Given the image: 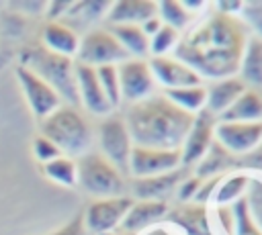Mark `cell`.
<instances>
[{
  "mask_svg": "<svg viewBox=\"0 0 262 235\" xmlns=\"http://www.w3.org/2000/svg\"><path fill=\"white\" fill-rule=\"evenodd\" d=\"M248 39V29L237 16L215 10L196 29L178 39L174 57L196 72L199 78H233L239 72Z\"/></svg>",
  "mask_w": 262,
  "mask_h": 235,
  "instance_id": "obj_1",
  "label": "cell"
},
{
  "mask_svg": "<svg viewBox=\"0 0 262 235\" xmlns=\"http://www.w3.org/2000/svg\"><path fill=\"white\" fill-rule=\"evenodd\" d=\"M194 114L180 110L164 94L147 96L127 108L125 125L133 145L151 149H180Z\"/></svg>",
  "mask_w": 262,
  "mask_h": 235,
  "instance_id": "obj_2",
  "label": "cell"
},
{
  "mask_svg": "<svg viewBox=\"0 0 262 235\" xmlns=\"http://www.w3.org/2000/svg\"><path fill=\"white\" fill-rule=\"evenodd\" d=\"M41 135L47 137L61 155L82 157L92 145V129L74 106H59L41 121Z\"/></svg>",
  "mask_w": 262,
  "mask_h": 235,
  "instance_id": "obj_3",
  "label": "cell"
},
{
  "mask_svg": "<svg viewBox=\"0 0 262 235\" xmlns=\"http://www.w3.org/2000/svg\"><path fill=\"white\" fill-rule=\"evenodd\" d=\"M23 65L35 72L43 82H47L61 100L78 104L74 61L70 57L51 53L45 47H29L23 51Z\"/></svg>",
  "mask_w": 262,
  "mask_h": 235,
  "instance_id": "obj_4",
  "label": "cell"
},
{
  "mask_svg": "<svg viewBox=\"0 0 262 235\" xmlns=\"http://www.w3.org/2000/svg\"><path fill=\"white\" fill-rule=\"evenodd\" d=\"M78 170V186H82L88 194L96 198H113L123 196V176L121 172L100 153H86L76 161Z\"/></svg>",
  "mask_w": 262,
  "mask_h": 235,
  "instance_id": "obj_5",
  "label": "cell"
},
{
  "mask_svg": "<svg viewBox=\"0 0 262 235\" xmlns=\"http://www.w3.org/2000/svg\"><path fill=\"white\" fill-rule=\"evenodd\" d=\"M78 61L90 67H100V65H119L121 61L129 59L125 49L119 45V41L113 37L108 29H94L88 31L78 45L76 53Z\"/></svg>",
  "mask_w": 262,
  "mask_h": 235,
  "instance_id": "obj_6",
  "label": "cell"
},
{
  "mask_svg": "<svg viewBox=\"0 0 262 235\" xmlns=\"http://www.w3.org/2000/svg\"><path fill=\"white\" fill-rule=\"evenodd\" d=\"M98 143L100 155L106 157L119 172H125L129 166V155L133 149V141L129 137L125 119L119 114H108L98 127Z\"/></svg>",
  "mask_w": 262,
  "mask_h": 235,
  "instance_id": "obj_7",
  "label": "cell"
},
{
  "mask_svg": "<svg viewBox=\"0 0 262 235\" xmlns=\"http://www.w3.org/2000/svg\"><path fill=\"white\" fill-rule=\"evenodd\" d=\"M131 196H113V198H98L88 204L84 219V229L92 235H104L119 229L121 221L125 219L127 210L131 208Z\"/></svg>",
  "mask_w": 262,
  "mask_h": 235,
  "instance_id": "obj_8",
  "label": "cell"
},
{
  "mask_svg": "<svg viewBox=\"0 0 262 235\" xmlns=\"http://www.w3.org/2000/svg\"><path fill=\"white\" fill-rule=\"evenodd\" d=\"M182 166L180 149H151L133 145L127 172L133 178H154L174 172Z\"/></svg>",
  "mask_w": 262,
  "mask_h": 235,
  "instance_id": "obj_9",
  "label": "cell"
},
{
  "mask_svg": "<svg viewBox=\"0 0 262 235\" xmlns=\"http://www.w3.org/2000/svg\"><path fill=\"white\" fill-rule=\"evenodd\" d=\"M16 80L20 84V90H23L27 104L35 119L43 121L45 116H49L53 110H57L61 106L59 94L47 82H43L35 72L25 67L23 63L16 65Z\"/></svg>",
  "mask_w": 262,
  "mask_h": 235,
  "instance_id": "obj_10",
  "label": "cell"
},
{
  "mask_svg": "<svg viewBox=\"0 0 262 235\" xmlns=\"http://www.w3.org/2000/svg\"><path fill=\"white\" fill-rule=\"evenodd\" d=\"M215 143L227 153H248L262 143V121L256 123H225L217 121Z\"/></svg>",
  "mask_w": 262,
  "mask_h": 235,
  "instance_id": "obj_11",
  "label": "cell"
},
{
  "mask_svg": "<svg viewBox=\"0 0 262 235\" xmlns=\"http://www.w3.org/2000/svg\"><path fill=\"white\" fill-rule=\"evenodd\" d=\"M117 76H119V90H121V100L127 102H139L147 96H151L154 90V76L145 59H125L117 65Z\"/></svg>",
  "mask_w": 262,
  "mask_h": 235,
  "instance_id": "obj_12",
  "label": "cell"
},
{
  "mask_svg": "<svg viewBox=\"0 0 262 235\" xmlns=\"http://www.w3.org/2000/svg\"><path fill=\"white\" fill-rule=\"evenodd\" d=\"M217 116L211 114L209 110H201L194 114V121L190 125V131L180 147V159L182 166H190L196 163L205 157V153L209 151L211 143H213V129H215V121Z\"/></svg>",
  "mask_w": 262,
  "mask_h": 235,
  "instance_id": "obj_13",
  "label": "cell"
},
{
  "mask_svg": "<svg viewBox=\"0 0 262 235\" xmlns=\"http://www.w3.org/2000/svg\"><path fill=\"white\" fill-rule=\"evenodd\" d=\"M151 76L156 82L164 86V90H174V88H188V86H199L201 78L196 72H192L186 63H182L176 57H151L147 61Z\"/></svg>",
  "mask_w": 262,
  "mask_h": 235,
  "instance_id": "obj_14",
  "label": "cell"
},
{
  "mask_svg": "<svg viewBox=\"0 0 262 235\" xmlns=\"http://www.w3.org/2000/svg\"><path fill=\"white\" fill-rule=\"evenodd\" d=\"M74 76H76V90H78V102H82L86 106V110H90L92 114L104 116L113 110V106L108 104L100 82L96 78V69L84 63H74Z\"/></svg>",
  "mask_w": 262,
  "mask_h": 235,
  "instance_id": "obj_15",
  "label": "cell"
},
{
  "mask_svg": "<svg viewBox=\"0 0 262 235\" xmlns=\"http://www.w3.org/2000/svg\"><path fill=\"white\" fill-rule=\"evenodd\" d=\"M168 210L170 208L164 200H133V204L127 210L125 219L121 221L119 229L139 235V231H145V229L154 227L156 223L164 221Z\"/></svg>",
  "mask_w": 262,
  "mask_h": 235,
  "instance_id": "obj_16",
  "label": "cell"
},
{
  "mask_svg": "<svg viewBox=\"0 0 262 235\" xmlns=\"http://www.w3.org/2000/svg\"><path fill=\"white\" fill-rule=\"evenodd\" d=\"M106 20L113 25H137L141 27L145 20L158 16L154 0H119L111 2L106 10Z\"/></svg>",
  "mask_w": 262,
  "mask_h": 235,
  "instance_id": "obj_17",
  "label": "cell"
},
{
  "mask_svg": "<svg viewBox=\"0 0 262 235\" xmlns=\"http://www.w3.org/2000/svg\"><path fill=\"white\" fill-rule=\"evenodd\" d=\"M207 90V98H205V110H209L211 114L219 116L223 114L237 98L239 94L246 92V84L239 78H223V80H215Z\"/></svg>",
  "mask_w": 262,
  "mask_h": 235,
  "instance_id": "obj_18",
  "label": "cell"
},
{
  "mask_svg": "<svg viewBox=\"0 0 262 235\" xmlns=\"http://www.w3.org/2000/svg\"><path fill=\"white\" fill-rule=\"evenodd\" d=\"M166 217L184 235H213L211 227H209L207 208L201 202L182 204V206H178L174 210H168Z\"/></svg>",
  "mask_w": 262,
  "mask_h": 235,
  "instance_id": "obj_19",
  "label": "cell"
},
{
  "mask_svg": "<svg viewBox=\"0 0 262 235\" xmlns=\"http://www.w3.org/2000/svg\"><path fill=\"white\" fill-rule=\"evenodd\" d=\"M78 45H80V37L76 35V31L72 27H68L66 22H57V20H49L43 27V47L51 53L63 55V57H74L78 53Z\"/></svg>",
  "mask_w": 262,
  "mask_h": 235,
  "instance_id": "obj_20",
  "label": "cell"
},
{
  "mask_svg": "<svg viewBox=\"0 0 262 235\" xmlns=\"http://www.w3.org/2000/svg\"><path fill=\"white\" fill-rule=\"evenodd\" d=\"M180 182H182V172L178 168L174 172L154 176V178H133L131 192L137 200H162Z\"/></svg>",
  "mask_w": 262,
  "mask_h": 235,
  "instance_id": "obj_21",
  "label": "cell"
},
{
  "mask_svg": "<svg viewBox=\"0 0 262 235\" xmlns=\"http://www.w3.org/2000/svg\"><path fill=\"white\" fill-rule=\"evenodd\" d=\"M219 121H225V123L262 121V96L256 90H246L223 114H219Z\"/></svg>",
  "mask_w": 262,
  "mask_h": 235,
  "instance_id": "obj_22",
  "label": "cell"
},
{
  "mask_svg": "<svg viewBox=\"0 0 262 235\" xmlns=\"http://www.w3.org/2000/svg\"><path fill=\"white\" fill-rule=\"evenodd\" d=\"M131 59H143L149 53V39L137 25H113L108 29Z\"/></svg>",
  "mask_w": 262,
  "mask_h": 235,
  "instance_id": "obj_23",
  "label": "cell"
},
{
  "mask_svg": "<svg viewBox=\"0 0 262 235\" xmlns=\"http://www.w3.org/2000/svg\"><path fill=\"white\" fill-rule=\"evenodd\" d=\"M239 74L242 82L252 84V86H262V39L260 37H250L242 55L239 63Z\"/></svg>",
  "mask_w": 262,
  "mask_h": 235,
  "instance_id": "obj_24",
  "label": "cell"
},
{
  "mask_svg": "<svg viewBox=\"0 0 262 235\" xmlns=\"http://www.w3.org/2000/svg\"><path fill=\"white\" fill-rule=\"evenodd\" d=\"M164 96L174 102L180 110L188 112V114H196L205 108V98H207V90L203 84L199 86H188V88H174V90H164Z\"/></svg>",
  "mask_w": 262,
  "mask_h": 235,
  "instance_id": "obj_25",
  "label": "cell"
},
{
  "mask_svg": "<svg viewBox=\"0 0 262 235\" xmlns=\"http://www.w3.org/2000/svg\"><path fill=\"white\" fill-rule=\"evenodd\" d=\"M41 170H43L45 178L55 182V184H61V186H68V188L78 184V170H76V161L72 157L59 155V157L43 163Z\"/></svg>",
  "mask_w": 262,
  "mask_h": 235,
  "instance_id": "obj_26",
  "label": "cell"
},
{
  "mask_svg": "<svg viewBox=\"0 0 262 235\" xmlns=\"http://www.w3.org/2000/svg\"><path fill=\"white\" fill-rule=\"evenodd\" d=\"M248 174H231L223 180H219V188L215 192V202L217 206H229L235 200H239L246 194L248 188Z\"/></svg>",
  "mask_w": 262,
  "mask_h": 235,
  "instance_id": "obj_27",
  "label": "cell"
},
{
  "mask_svg": "<svg viewBox=\"0 0 262 235\" xmlns=\"http://www.w3.org/2000/svg\"><path fill=\"white\" fill-rule=\"evenodd\" d=\"M156 10H158L160 22L168 25L176 31L184 29L190 20V12H186L178 0H160V2H156Z\"/></svg>",
  "mask_w": 262,
  "mask_h": 235,
  "instance_id": "obj_28",
  "label": "cell"
},
{
  "mask_svg": "<svg viewBox=\"0 0 262 235\" xmlns=\"http://www.w3.org/2000/svg\"><path fill=\"white\" fill-rule=\"evenodd\" d=\"M244 200L254 225L262 231V176H250Z\"/></svg>",
  "mask_w": 262,
  "mask_h": 235,
  "instance_id": "obj_29",
  "label": "cell"
},
{
  "mask_svg": "<svg viewBox=\"0 0 262 235\" xmlns=\"http://www.w3.org/2000/svg\"><path fill=\"white\" fill-rule=\"evenodd\" d=\"M229 208H231V219H233L231 235H262V231L254 225V221L248 213L244 196L239 200H235L233 204H229Z\"/></svg>",
  "mask_w": 262,
  "mask_h": 235,
  "instance_id": "obj_30",
  "label": "cell"
},
{
  "mask_svg": "<svg viewBox=\"0 0 262 235\" xmlns=\"http://www.w3.org/2000/svg\"><path fill=\"white\" fill-rule=\"evenodd\" d=\"M96 78L100 82V88L108 100V104L115 108L121 102V90H119V76H117V65H100L94 67Z\"/></svg>",
  "mask_w": 262,
  "mask_h": 235,
  "instance_id": "obj_31",
  "label": "cell"
},
{
  "mask_svg": "<svg viewBox=\"0 0 262 235\" xmlns=\"http://www.w3.org/2000/svg\"><path fill=\"white\" fill-rule=\"evenodd\" d=\"M178 39L180 37H178L176 29H172L168 25H162L158 29V33L149 37V53H151V57H164L168 51H172L176 47Z\"/></svg>",
  "mask_w": 262,
  "mask_h": 235,
  "instance_id": "obj_32",
  "label": "cell"
},
{
  "mask_svg": "<svg viewBox=\"0 0 262 235\" xmlns=\"http://www.w3.org/2000/svg\"><path fill=\"white\" fill-rule=\"evenodd\" d=\"M33 155H35L41 163H47V161H51V159L59 157L61 153H59V149H57V147H55L47 137L37 135V137L33 139Z\"/></svg>",
  "mask_w": 262,
  "mask_h": 235,
  "instance_id": "obj_33",
  "label": "cell"
},
{
  "mask_svg": "<svg viewBox=\"0 0 262 235\" xmlns=\"http://www.w3.org/2000/svg\"><path fill=\"white\" fill-rule=\"evenodd\" d=\"M201 184H203V180L196 178V176L194 178H188V180H182L180 182V188H178V198L180 200H192L196 196Z\"/></svg>",
  "mask_w": 262,
  "mask_h": 235,
  "instance_id": "obj_34",
  "label": "cell"
},
{
  "mask_svg": "<svg viewBox=\"0 0 262 235\" xmlns=\"http://www.w3.org/2000/svg\"><path fill=\"white\" fill-rule=\"evenodd\" d=\"M49 235H86L82 215H76V217H74L70 223H66L63 227L55 229V231H53V233H49Z\"/></svg>",
  "mask_w": 262,
  "mask_h": 235,
  "instance_id": "obj_35",
  "label": "cell"
},
{
  "mask_svg": "<svg viewBox=\"0 0 262 235\" xmlns=\"http://www.w3.org/2000/svg\"><path fill=\"white\" fill-rule=\"evenodd\" d=\"M162 27V22H160V18L158 16H154V18H149V20H145L143 25H141V31L145 33V37L149 39L151 35H156L158 33V29Z\"/></svg>",
  "mask_w": 262,
  "mask_h": 235,
  "instance_id": "obj_36",
  "label": "cell"
},
{
  "mask_svg": "<svg viewBox=\"0 0 262 235\" xmlns=\"http://www.w3.org/2000/svg\"><path fill=\"white\" fill-rule=\"evenodd\" d=\"M250 25L256 31V37L262 39V8H258L256 12H250Z\"/></svg>",
  "mask_w": 262,
  "mask_h": 235,
  "instance_id": "obj_37",
  "label": "cell"
},
{
  "mask_svg": "<svg viewBox=\"0 0 262 235\" xmlns=\"http://www.w3.org/2000/svg\"><path fill=\"white\" fill-rule=\"evenodd\" d=\"M72 6V2H63V0H59V2H49V16L53 18L55 14H61V12H68V8Z\"/></svg>",
  "mask_w": 262,
  "mask_h": 235,
  "instance_id": "obj_38",
  "label": "cell"
},
{
  "mask_svg": "<svg viewBox=\"0 0 262 235\" xmlns=\"http://www.w3.org/2000/svg\"><path fill=\"white\" fill-rule=\"evenodd\" d=\"M143 235H174L170 229H166V227H162V225H158V227H149Z\"/></svg>",
  "mask_w": 262,
  "mask_h": 235,
  "instance_id": "obj_39",
  "label": "cell"
},
{
  "mask_svg": "<svg viewBox=\"0 0 262 235\" xmlns=\"http://www.w3.org/2000/svg\"><path fill=\"white\" fill-rule=\"evenodd\" d=\"M104 235H135V233H127V231H121V229H115L111 233H104Z\"/></svg>",
  "mask_w": 262,
  "mask_h": 235,
  "instance_id": "obj_40",
  "label": "cell"
}]
</instances>
